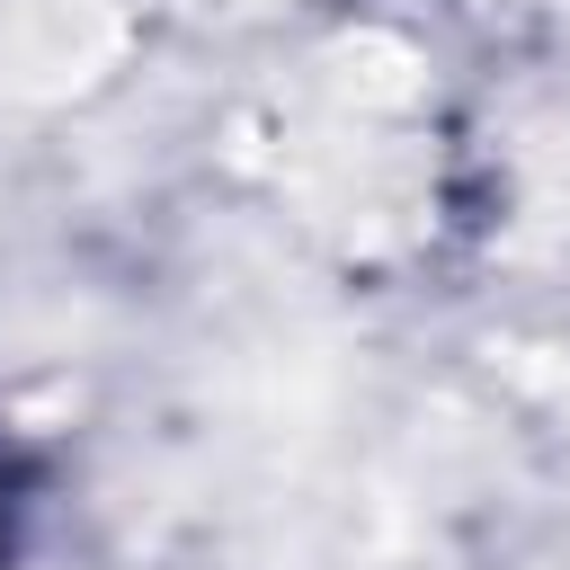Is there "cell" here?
<instances>
[{
	"mask_svg": "<svg viewBox=\"0 0 570 570\" xmlns=\"http://www.w3.org/2000/svg\"><path fill=\"white\" fill-rule=\"evenodd\" d=\"M36 525H45V463H36L27 428L0 410V570L36 561Z\"/></svg>",
	"mask_w": 570,
	"mask_h": 570,
	"instance_id": "6da1fadb",
	"label": "cell"
}]
</instances>
